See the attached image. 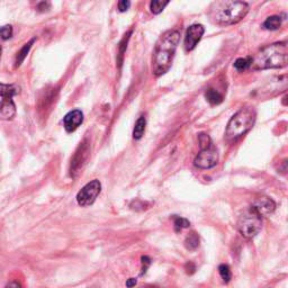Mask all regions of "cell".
<instances>
[{
    "mask_svg": "<svg viewBox=\"0 0 288 288\" xmlns=\"http://www.w3.org/2000/svg\"><path fill=\"white\" fill-rule=\"evenodd\" d=\"M180 36L179 31L171 30L162 34L156 42L152 58V72L155 77L163 76L169 71L180 42Z\"/></svg>",
    "mask_w": 288,
    "mask_h": 288,
    "instance_id": "6da1fadb",
    "label": "cell"
},
{
    "mask_svg": "<svg viewBox=\"0 0 288 288\" xmlns=\"http://www.w3.org/2000/svg\"><path fill=\"white\" fill-rule=\"evenodd\" d=\"M249 13V5L244 1H215L209 6L208 16L216 25L229 26L241 22Z\"/></svg>",
    "mask_w": 288,
    "mask_h": 288,
    "instance_id": "7a4b0ae2",
    "label": "cell"
},
{
    "mask_svg": "<svg viewBox=\"0 0 288 288\" xmlns=\"http://www.w3.org/2000/svg\"><path fill=\"white\" fill-rule=\"evenodd\" d=\"M288 62V46L286 42H277L262 48L251 61L254 70L282 69Z\"/></svg>",
    "mask_w": 288,
    "mask_h": 288,
    "instance_id": "3957f363",
    "label": "cell"
},
{
    "mask_svg": "<svg viewBox=\"0 0 288 288\" xmlns=\"http://www.w3.org/2000/svg\"><path fill=\"white\" fill-rule=\"evenodd\" d=\"M255 119L257 113L252 106H244L240 108L227 123L225 131L226 140L234 142L242 137L254 127Z\"/></svg>",
    "mask_w": 288,
    "mask_h": 288,
    "instance_id": "277c9868",
    "label": "cell"
},
{
    "mask_svg": "<svg viewBox=\"0 0 288 288\" xmlns=\"http://www.w3.org/2000/svg\"><path fill=\"white\" fill-rule=\"evenodd\" d=\"M237 230L245 239H252L262 229V216L254 207H249L241 213L237 223Z\"/></svg>",
    "mask_w": 288,
    "mask_h": 288,
    "instance_id": "5b68a950",
    "label": "cell"
},
{
    "mask_svg": "<svg viewBox=\"0 0 288 288\" xmlns=\"http://www.w3.org/2000/svg\"><path fill=\"white\" fill-rule=\"evenodd\" d=\"M102 191L101 181L95 179L88 183L86 186L81 188L79 193L77 194V203L81 207H87L95 203L96 198L99 196Z\"/></svg>",
    "mask_w": 288,
    "mask_h": 288,
    "instance_id": "8992f818",
    "label": "cell"
},
{
    "mask_svg": "<svg viewBox=\"0 0 288 288\" xmlns=\"http://www.w3.org/2000/svg\"><path fill=\"white\" fill-rule=\"evenodd\" d=\"M219 162V153L214 145L203 149L194 160L195 167L200 169H211Z\"/></svg>",
    "mask_w": 288,
    "mask_h": 288,
    "instance_id": "52a82bcc",
    "label": "cell"
},
{
    "mask_svg": "<svg viewBox=\"0 0 288 288\" xmlns=\"http://www.w3.org/2000/svg\"><path fill=\"white\" fill-rule=\"evenodd\" d=\"M205 33V28L201 24H195L188 27L186 32V36H185V49L186 51H193L196 48V45L200 43L203 35Z\"/></svg>",
    "mask_w": 288,
    "mask_h": 288,
    "instance_id": "ba28073f",
    "label": "cell"
},
{
    "mask_svg": "<svg viewBox=\"0 0 288 288\" xmlns=\"http://www.w3.org/2000/svg\"><path fill=\"white\" fill-rule=\"evenodd\" d=\"M89 153V145L87 143H83L78 148L76 151V154L73 155L72 160H71V167H70V173L71 177H77L78 173L80 172V170L83 169V166L85 161L88 158Z\"/></svg>",
    "mask_w": 288,
    "mask_h": 288,
    "instance_id": "9c48e42d",
    "label": "cell"
},
{
    "mask_svg": "<svg viewBox=\"0 0 288 288\" xmlns=\"http://www.w3.org/2000/svg\"><path fill=\"white\" fill-rule=\"evenodd\" d=\"M84 122V114L79 109H74L68 113L63 119V125L67 132H73L79 127Z\"/></svg>",
    "mask_w": 288,
    "mask_h": 288,
    "instance_id": "30bf717a",
    "label": "cell"
},
{
    "mask_svg": "<svg viewBox=\"0 0 288 288\" xmlns=\"http://www.w3.org/2000/svg\"><path fill=\"white\" fill-rule=\"evenodd\" d=\"M251 207H254L255 211L258 212V214L260 216L271 214L275 211L276 204L271 198L267 196H260L254 202V204L251 205Z\"/></svg>",
    "mask_w": 288,
    "mask_h": 288,
    "instance_id": "8fae6325",
    "label": "cell"
},
{
    "mask_svg": "<svg viewBox=\"0 0 288 288\" xmlns=\"http://www.w3.org/2000/svg\"><path fill=\"white\" fill-rule=\"evenodd\" d=\"M16 115V106L13 98H2L0 102V119L9 120Z\"/></svg>",
    "mask_w": 288,
    "mask_h": 288,
    "instance_id": "7c38bea8",
    "label": "cell"
},
{
    "mask_svg": "<svg viewBox=\"0 0 288 288\" xmlns=\"http://www.w3.org/2000/svg\"><path fill=\"white\" fill-rule=\"evenodd\" d=\"M205 98L211 105H220L223 102V96L213 88H208L205 91Z\"/></svg>",
    "mask_w": 288,
    "mask_h": 288,
    "instance_id": "4fadbf2b",
    "label": "cell"
},
{
    "mask_svg": "<svg viewBox=\"0 0 288 288\" xmlns=\"http://www.w3.org/2000/svg\"><path fill=\"white\" fill-rule=\"evenodd\" d=\"M145 126H147V119H145L144 116L138 117V119L135 123L134 130H133V137L134 140H140V138L143 136L145 132Z\"/></svg>",
    "mask_w": 288,
    "mask_h": 288,
    "instance_id": "5bb4252c",
    "label": "cell"
},
{
    "mask_svg": "<svg viewBox=\"0 0 288 288\" xmlns=\"http://www.w3.org/2000/svg\"><path fill=\"white\" fill-rule=\"evenodd\" d=\"M19 92V88L15 85H3L0 84V96L2 98H13V96Z\"/></svg>",
    "mask_w": 288,
    "mask_h": 288,
    "instance_id": "9a60e30c",
    "label": "cell"
},
{
    "mask_svg": "<svg viewBox=\"0 0 288 288\" xmlns=\"http://www.w3.org/2000/svg\"><path fill=\"white\" fill-rule=\"evenodd\" d=\"M198 245H200V237L196 232H190L185 239V247L188 250H195L198 248Z\"/></svg>",
    "mask_w": 288,
    "mask_h": 288,
    "instance_id": "2e32d148",
    "label": "cell"
},
{
    "mask_svg": "<svg viewBox=\"0 0 288 288\" xmlns=\"http://www.w3.org/2000/svg\"><path fill=\"white\" fill-rule=\"evenodd\" d=\"M282 26V17L280 16H270L265 20L264 27L269 31H276Z\"/></svg>",
    "mask_w": 288,
    "mask_h": 288,
    "instance_id": "e0dca14e",
    "label": "cell"
},
{
    "mask_svg": "<svg viewBox=\"0 0 288 288\" xmlns=\"http://www.w3.org/2000/svg\"><path fill=\"white\" fill-rule=\"evenodd\" d=\"M35 41H36V38H33V40H31L30 42H28L27 44L24 45V48L20 50V51L17 53V56H16V67H19L20 65H22L23 61L25 60V58H26L28 52H30V50L32 48V45H33L35 43Z\"/></svg>",
    "mask_w": 288,
    "mask_h": 288,
    "instance_id": "ac0fdd59",
    "label": "cell"
},
{
    "mask_svg": "<svg viewBox=\"0 0 288 288\" xmlns=\"http://www.w3.org/2000/svg\"><path fill=\"white\" fill-rule=\"evenodd\" d=\"M251 61H252V56H248V58H239L236 60V62H234L233 66L237 71H245L251 67Z\"/></svg>",
    "mask_w": 288,
    "mask_h": 288,
    "instance_id": "d6986e66",
    "label": "cell"
},
{
    "mask_svg": "<svg viewBox=\"0 0 288 288\" xmlns=\"http://www.w3.org/2000/svg\"><path fill=\"white\" fill-rule=\"evenodd\" d=\"M173 226H175L176 232H180V231L189 227L190 223L186 219L180 218V216H175V218H173Z\"/></svg>",
    "mask_w": 288,
    "mask_h": 288,
    "instance_id": "ffe728a7",
    "label": "cell"
},
{
    "mask_svg": "<svg viewBox=\"0 0 288 288\" xmlns=\"http://www.w3.org/2000/svg\"><path fill=\"white\" fill-rule=\"evenodd\" d=\"M169 5V1H161V0H153L150 2V9L151 13H153L154 15H158Z\"/></svg>",
    "mask_w": 288,
    "mask_h": 288,
    "instance_id": "44dd1931",
    "label": "cell"
},
{
    "mask_svg": "<svg viewBox=\"0 0 288 288\" xmlns=\"http://www.w3.org/2000/svg\"><path fill=\"white\" fill-rule=\"evenodd\" d=\"M132 34V31H130L129 33H127L122 41H120L119 46V65L122 66V62H123V56H124V53L126 51V48H127V42L130 40V35Z\"/></svg>",
    "mask_w": 288,
    "mask_h": 288,
    "instance_id": "7402d4cb",
    "label": "cell"
},
{
    "mask_svg": "<svg viewBox=\"0 0 288 288\" xmlns=\"http://www.w3.org/2000/svg\"><path fill=\"white\" fill-rule=\"evenodd\" d=\"M219 272H220V276H221V278L223 279L224 283H229L231 278H232V273H231V270H230V267L227 265H220L219 267Z\"/></svg>",
    "mask_w": 288,
    "mask_h": 288,
    "instance_id": "603a6c76",
    "label": "cell"
},
{
    "mask_svg": "<svg viewBox=\"0 0 288 288\" xmlns=\"http://www.w3.org/2000/svg\"><path fill=\"white\" fill-rule=\"evenodd\" d=\"M198 142H200L201 150L211 147V145L213 144L211 136H209V135L206 134V133H200V134H198Z\"/></svg>",
    "mask_w": 288,
    "mask_h": 288,
    "instance_id": "cb8c5ba5",
    "label": "cell"
},
{
    "mask_svg": "<svg viewBox=\"0 0 288 288\" xmlns=\"http://www.w3.org/2000/svg\"><path fill=\"white\" fill-rule=\"evenodd\" d=\"M13 35V27L10 25H6V26H2L0 28V36H1L2 40H8V38L12 37Z\"/></svg>",
    "mask_w": 288,
    "mask_h": 288,
    "instance_id": "d4e9b609",
    "label": "cell"
},
{
    "mask_svg": "<svg viewBox=\"0 0 288 288\" xmlns=\"http://www.w3.org/2000/svg\"><path fill=\"white\" fill-rule=\"evenodd\" d=\"M141 264H142V271H141V276H143L144 273H147L149 267L151 266L152 264V260L150 257H148V255H143V257L141 258Z\"/></svg>",
    "mask_w": 288,
    "mask_h": 288,
    "instance_id": "484cf974",
    "label": "cell"
},
{
    "mask_svg": "<svg viewBox=\"0 0 288 288\" xmlns=\"http://www.w3.org/2000/svg\"><path fill=\"white\" fill-rule=\"evenodd\" d=\"M130 6H131V2L130 1H127V0H122V1L119 2V12L120 13L126 12V10L130 8Z\"/></svg>",
    "mask_w": 288,
    "mask_h": 288,
    "instance_id": "4316f807",
    "label": "cell"
},
{
    "mask_svg": "<svg viewBox=\"0 0 288 288\" xmlns=\"http://www.w3.org/2000/svg\"><path fill=\"white\" fill-rule=\"evenodd\" d=\"M185 269H186V272L188 275H193V273H195V271H196V266H195L191 261H189L185 265Z\"/></svg>",
    "mask_w": 288,
    "mask_h": 288,
    "instance_id": "83f0119b",
    "label": "cell"
},
{
    "mask_svg": "<svg viewBox=\"0 0 288 288\" xmlns=\"http://www.w3.org/2000/svg\"><path fill=\"white\" fill-rule=\"evenodd\" d=\"M136 284H137L136 278H130V279L126 280V287L127 288H133V287L136 286Z\"/></svg>",
    "mask_w": 288,
    "mask_h": 288,
    "instance_id": "f1b7e54d",
    "label": "cell"
},
{
    "mask_svg": "<svg viewBox=\"0 0 288 288\" xmlns=\"http://www.w3.org/2000/svg\"><path fill=\"white\" fill-rule=\"evenodd\" d=\"M6 288H23L22 285H20V283L16 282V280H14V282H10L7 284Z\"/></svg>",
    "mask_w": 288,
    "mask_h": 288,
    "instance_id": "f546056e",
    "label": "cell"
},
{
    "mask_svg": "<svg viewBox=\"0 0 288 288\" xmlns=\"http://www.w3.org/2000/svg\"><path fill=\"white\" fill-rule=\"evenodd\" d=\"M48 8H50V3L49 2H41L40 5H38V9H40L41 12L48 10Z\"/></svg>",
    "mask_w": 288,
    "mask_h": 288,
    "instance_id": "4dcf8cb0",
    "label": "cell"
},
{
    "mask_svg": "<svg viewBox=\"0 0 288 288\" xmlns=\"http://www.w3.org/2000/svg\"><path fill=\"white\" fill-rule=\"evenodd\" d=\"M140 288H160V287L155 286V285H150V284H148V285H144V286H142Z\"/></svg>",
    "mask_w": 288,
    "mask_h": 288,
    "instance_id": "1f68e13d",
    "label": "cell"
},
{
    "mask_svg": "<svg viewBox=\"0 0 288 288\" xmlns=\"http://www.w3.org/2000/svg\"><path fill=\"white\" fill-rule=\"evenodd\" d=\"M0 54H1V46H0Z\"/></svg>",
    "mask_w": 288,
    "mask_h": 288,
    "instance_id": "d6a6232c",
    "label": "cell"
}]
</instances>
